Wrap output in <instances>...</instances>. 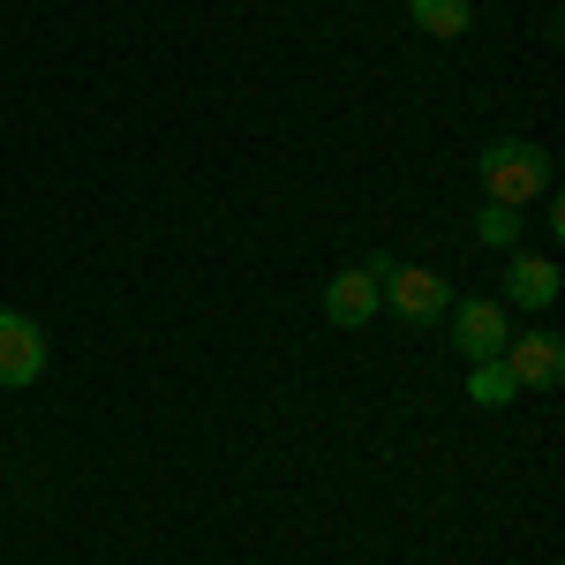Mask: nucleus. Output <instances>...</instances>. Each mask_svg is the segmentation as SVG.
Listing matches in <instances>:
<instances>
[{"label":"nucleus","instance_id":"20e7f679","mask_svg":"<svg viewBox=\"0 0 565 565\" xmlns=\"http://www.w3.org/2000/svg\"><path fill=\"white\" fill-rule=\"evenodd\" d=\"M385 302L407 317V324H430V317H445L452 309V287L437 279L430 264H392V279H385Z\"/></svg>","mask_w":565,"mask_h":565},{"label":"nucleus","instance_id":"7ed1b4c3","mask_svg":"<svg viewBox=\"0 0 565 565\" xmlns=\"http://www.w3.org/2000/svg\"><path fill=\"white\" fill-rule=\"evenodd\" d=\"M505 370H513V385L521 392H558L565 377V340L558 332H521V340H505V354H498Z\"/></svg>","mask_w":565,"mask_h":565},{"label":"nucleus","instance_id":"39448f33","mask_svg":"<svg viewBox=\"0 0 565 565\" xmlns=\"http://www.w3.org/2000/svg\"><path fill=\"white\" fill-rule=\"evenodd\" d=\"M45 370V332L23 309H0V385H39Z\"/></svg>","mask_w":565,"mask_h":565},{"label":"nucleus","instance_id":"0eeeda50","mask_svg":"<svg viewBox=\"0 0 565 565\" xmlns=\"http://www.w3.org/2000/svg\"><path fill=\"white\" fill-rule=\"evenodd\" d=\"M505 302L551 309V302H558V264H551V257H521V249H513V264H505Z\"/></svg>","mask_w":565,"mask_h":565},{"label":"nucleus","instance_id":"9d476101","mask_svg":"<svg viewBox=\"0 0 565 565\" xmlns=\"http://www.w3.org/2000/svg\"><path fill=\"white\" fill-rule=\"evenodd\" d=\"M476 234L490 242V249H521V212H513V204H482Z\"/></svg>","mask_w":565,"mask_h":565},{"label":"nucleus","instance_id":"f03ea898","mask_svg":"<svg viewBox=\"0 0 565 565\" xmlns=\"http://www.w3.org/2000/svg\"><path fill=\"white\" fill-rule=\"evenodd\" d=\"M505 340H513L505 302H490V295L460 302V317H452V348H460V362H498V354H505Z\"/></svg>","mask_w":565,"mask_h":565},{"label":"nucleus","instance_id":"f257e3e1","mask_svg":"<svg viewBox=\"0 0 565 565\" xmlns=\"http://www.w3.org/2000/svg\"><path fill=\"white\" fill-rule=\"evenodd\" d=\"M482 174V196L490 204H513V212H527L535 196H551V151L543 143H521V136H505V143H490L476 159Z\"/></svg>","mask_w":565,"mask_h":565},{"label":"nucleus","instance_id":"6e6552de","mask_svg":"<svg viewBox=\"0 0 565 565\" xmlns=\"http://www.w3.org/2000/svg\"><path fill=\"white\" fill-rule=\"evenodd\" d=\"M407 15H415V31H423V39H468V23H476V8H468V0H415V8H407Z\"/></svg>","mask_w":565,"mask_h":565},{"label":"nucleus","instance_id":"1a4fd4ad","mask_svg":"<svg viewBox=\"0 0 565 565\" xmlns=\"http://www.w3.org/2000/svg\"><path fill=\"white\" fill-rule=\"evenodd\" d=\"M468 399L476 407H505V399H521V385H513L505 362H468Z\"/></svg>","mask_w":565,"mask_h":565},{"label":"nucleus","instance_id":"423d86ee","mask_svg":"<svg viewBox=\"0 0 565 565\" xmlns=\"http://www.w3.org/2000/svg\"><path fill=\"white\" fill-rule=\"evenodd\" d=\"M377 309H385V287H377L362 264H354V271H332V287H324V317H332V324L354 332V324H370Z\"/></svg>","mask_w":565,"mask_h":565}]
</instances>
